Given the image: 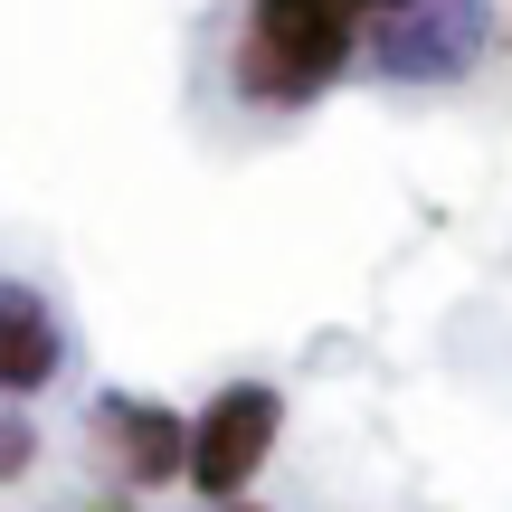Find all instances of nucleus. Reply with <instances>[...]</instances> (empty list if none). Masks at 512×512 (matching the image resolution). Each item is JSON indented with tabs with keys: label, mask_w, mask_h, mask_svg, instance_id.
Instances as JSON below:
<instances>
[{
	"label": "nucleus",
	"mask_w": 512,
	"mask_h": 512,
	"mask_svg": "<svg viewBox=\"0 0 512 512\" xmlns=\"http://www.w3.org/2000/svg\"><path fill=\"white\" fill-rule=\"evenodd\" d=\"M361 67V0H238L228 95L247 114H304Z\"/></svg>",
	"instance_id": "f257e3e1"
},
{
	"label": "nucleus",
	"mask_w": 512,
	"mask_h": 512,
	"mask_svg": "<svg viewBox=\"0 0 512 512\" xmlns=\"http://www.w3.org/2000/svg\"><path fill=\"white\" fill-rule=\"evenodd\" d=\"M494 57V0H389L361 19V67L380 86H465Z\"/></svg>",
	"instance_id": "f03ea898"
},
{
	"label": "nucleus",
	"mask_w": 512,
	"mask_h": 512,
	"mask_svg": "<svg viewBox=\"0 0 512 512\" xmlns=\"http://www.w3.org/2000/svg\"><path fill=\"white\" fill-rule=\"evenodd\" d=\"M285 446V389L275 380H219L190 418V446H181V484L200 503H238L256 494V475L275 465Z\"/></svg>",
	"instance_id": "7ed1b4c3"
},
{
	"label": "nucleus",
	"mask_w": 512,
	"mask_h": 512,
	"mask_svg": "<svg viewBox=\"0 0 512 512\" xmlns=\"http://www.w3.org/2000/svg\"><path fill=\"white\" fill-rule=\"evenodd\" d=\"M86 446H95V465H105L124 494H162V484H181L190 418L171 399H152V389H105V399L86 408Z\"/></svg>",
	"instance_id": "20e7f679"
},
{
	"label": "nucleus",
	"mask_w": 512,
	"mask_h": 512,
	"mask_svg": "<svg viewBox=\"0 0 512 512\" xmlns=\"http://www.w3.org/2000/svg\"><path fill=\"white\" fill-rule=\"evenodd\" d=\"M67 380V313L38 285L0 275V399H48Z\"/></svg>",
	"instance_id": "39448f33"
},
{
	"label": "nucleus",
	"mask_w": 512,
	"mask_h": 512,
	"mask_svg": "<svg viewBox=\"0 0 512 512\" xmlns=\"http://www.w3.org/2000/svg\"><path fill=\"white\" fill-rule=\"evenodd\" d=\"M38 465V427L19 418V399H0V484H19Z\"/></svg>",
	"instance_id": "423d86ee"
},
{
	"label": "nucleus",
	"mask_w": 512,
	"mask_h": 512,
	"mask_svg": "<svg viewBox=\"0 0 512 512\" xmlns=\"http://www.w3.org/2000/svg\"><path fill=\"white\" fill-rule=\"evenodd\" d=\"M219 512H266V503H247V494H238V503H219Z\"/></svg>",
	"instance_id": "0eeeda50"
}]
</instances>
